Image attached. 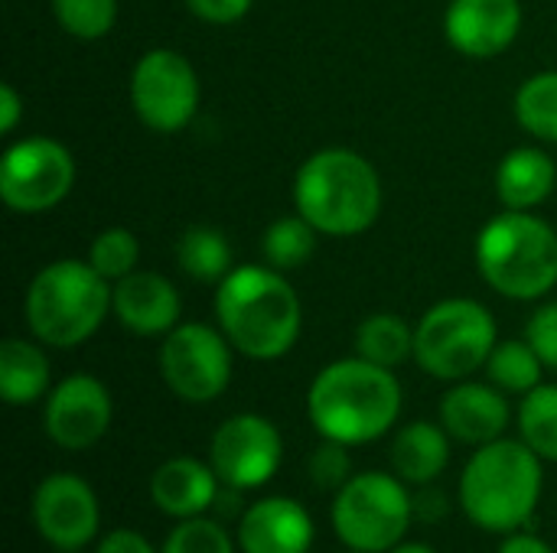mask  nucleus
<instances>
[{
	"mask_svg": "<svg viewBox=\"0 0 557 553\" xmlns=\"http://www.w3.org/2000/svg\"><path fill=\"white\" fill-rule=\"evenodd\" d=\"M401 385L392 368L359 355L326 365L307 391V417L323 440L366 447L392 433L401 417Z\"/></svg>",
	"mask_w": 557,
	"mask_h": 553,
	"instance_id": "1",
	"label": "nucleus"
},
{
	"mask_svg": "<svg viewBox=\"0 0 557 553\" xmlns=\"http://www.w3.org/2000/svg\"><path fill=\"white\" fill-rule=\"evenodd\" d=\"M545 492V460L519 437H499L476 447L467 460L457 502L460 512L490 535H512L529 528Z\"/></svg>",
	"mask_w": 557,
	"mask_h": 553,
	"instance_id": "2",
	"label": "nucleus"
},
{
	"mask_svg": "<svg viewBox=\"0 0 557 553\" xmlns=\"http://www.w3.org/2000/svg\"><path fill=\"white\" fill-rule=\"evenodd\" d=\"M219 329L235 352L255 362L284 359L304 326V310L287 277L268 264L232 267L215 290Z\"/></svg>",
	"mask_w": 557,
	"mask_h": 553,
	"instance_id": "3",
	"label": "nucleus"
},
{
	"mask_svg": "<svg viewBox=\"0 0 557 553\" xmlns=\"http://www.w3.org/2000/svg\"><path fill=\"white\" fill-rule=\"evenodd\" d=\"M294 202L320 235L352 238L375 225L382 212V183L362 153L326 147L297 169Z\"/></svg>",
	"mask_w": 557,
	"mask_h": 553,
	"instance_id": "4",
	"label": "nucleus"
},
{
	"mask_svg": "<svg viewBox=\"0 0 557 553\" xmlns=\"http://www.w3.org/2000/svg\"><path fill=\"white\" fill-rule=\"evenodd\" d=\"M26 326L52 349H75L88 342L108 310L111 287L88 261H52L46 264L26 290Z\"/></svg>",
	"mask_w": 557,
	"mask_h": 553,
	"instance_id": "5",
	"label": "nucleus"
},
{
	"mask_svg": "<svg viewBox=\"0 0 557 553\" xmlns=\"http://www.w3.org/2000/svg\"><path fill=\"white\" fill-rule=\"evenodd\" d=\"M483 280L509 300H539L557 284V235L532 212H503L476 238Z\"/></svg>",
	"mask_w": 557,
	"mask_h": 553,
	"instance_id": "6",
	"label": "nucleus"
},
{
	"mask_svg": "<svg viewBox=\"0 0 557 553\" xmlns=\"http://www.w3.org/2000/svg\"><path fill=\"white\" fill-rule=\"evenodd\" d=\"M330 525L346 551L388 553L414 525V495L395 473H356L333 495Z\"/></svg>",
	"mask_w": 557,
	"mask_h": 553,
	"instance_id": "7",
	"label": "nucleus"
},
{
	"mask_svg": "<svg viewBox=\"0 0 557 553\" xmlns=\"http://www.w3.org/2000/svg\"><path fill=\"white\" fill-rule=\"evenodd\" d=\"M496 349V319L476 300L434 303L414 329V362L437 381H467Z\"/></svg>",
	"mask_w": 557,
	"mask_h": 553,
	"instance_id": "8",
	"label": "nucleus"
},
{
	"mask_svg": "<svg viewBox=\"0 0 557 553\" xmlns=\"http://www.w3.org/2000/svg\"><path fill=\"white\" fill-rule=\"evenodd\" d=\"M160 375L186 404H209L232 385V342L206 323H180L163 336Z\"/></svg>",
	"mask_w": 557,
	"mask_h": 553,
	"instance_id": "9",
	"label": "nucleus"
},
{
	"mask_svg": "<svg viewBox=\"0 0 557 553\" xmlns=\"http://www.w3.org/2000/svg\"><path fill=\"white\" fill-rule=\"evenodd\" d=\"M75 186V160L52 137H23L0 160V199L20 215L55 209Z\"/></svg>",
	"mask_w": 557,
	"mask_h": 553,
	"instance_id": "10",
	"label": "nucleus"
},
{
	"mask_svg": "<svg viewBox=\"0 0 557 553\" xmlns=\"http://www.w3.org/2000/svg\"><path fill=\"white\" fill-rule=\"evenodd\" d=\"M131 104L157 134L183 130L199 111V78L176 49H150L131 72Z\"/></svg>",
	"mask_w": 557,
	"mask_h": 553,
	"instance_id": "11",
	"label": "nucleus"
},
{
	"mask_svg": "<svg viewBox=\"0 0 557 553\" xmlns=\"http://www.w3.org/2000/svg\"><path fill=\"white\" fill-rule=\"evenodd\" d=\"M209 463L222 486L251 492L268 486L284 463V437L261 414H235L222 420L209 443Z\"/></svg>",
	"mask_w": 557,
	"mask_h": 553,
	"instance_id": "12",
	"label": "nucleus"
},
{
	"mask_svg": "<svg viewBox=\"0 0 557 553\" xmlns=\"http://www.w3.org/2000/svg\"><path fill=\"white\" fill-rule=\"evenodd\" d=\"M33 528L52 551H85L101 538V502L88 479L49 473L33 489Z\"/></svg>",
	"mask_w": 557,
	"mask_h": 553,
	"instance_id": "13",
	"label": "nucleus"
},
{
	"mask_svg": "<svg viewBox=\"0 0 557 553\" xmlns=\"http://www.w3.org/2000/svg\"><path fill=\"white\" fill-rule=\"evenodd\" d=\"M111 417H114V404L104 381L78 372L62 378L46 394L42 430L59 450L82 453L104 440V433L111 430Z\"/></svg>",
	"mask_w": 557,
	"mask_h": 553,
	"instance_id": "14",
	"label": "nucleus"
},
{
	"mask_svg": "<svg viewBox=\"0 0 557 553\" xmlns=\"http://www.w3.org/2000/svg\"><path fill=\"white\" fill-rule=\"evenodd\" d=\"M238 553H310L317 541V521L304 502L287 495H268L245 508L235 521Z\"/></svg>",
	"mask_w": 557,
	"mask_h": 553,
	"instance_id": "15",
	"label": "nucleus"
},
{
	"mask_svg": "<svg viewBox=\"0 0 557 553\" xmlns=\"http://www.w3.org/2000/svg\"><path fill=\"white\" fill-rule=\"evenodd\" d=\"M522 29L519 0H450L444 13L447 42L470 59H493L506 52Z\"/></svg>",
	"mask_w": 557,
	"mask_h": 553,
	"instance_id": "16",
	"label": "nucleus"
},
{
	"mask_svg": "<svg viewBox=\"0 0 557 553\" xmlns=\"http://www.w3.org/2000/svg\"><path fill=\"white\" fill-rule=\"evenodd\" d=\"M437 414L450 440L473 450L506 437L512 420L506 391H499L493 381H454V388L441 398Z\"/></svg>",
	"mask_w": 557,
	"mask_h": 553,
	"instance_id": "17",
	"label": "nucleus"
},
{
	"mask_svg": "<svg viewBox=\"0 0 557 553\" xmlns=\"http://www.w3.org/2000/svg\"><path fill=\"white\" fill-rule=\"evenodd\" d=\"M111 313L134 336H166L180 326V290L153 271H134L111 287Z\"/></svg>",
	"mask_w": 557,
	"mask_h": 553,
	"instance_id": "18",
	"label": "nucleus"
},
{
	"mask_svg": "<svg viewBox=\"0 0 557 553\" xmlns=\"http://www.w3.org/2000/svg\"><path fill=\"white\" fill-rule=\"evenodd\" d=\"M222 479L212 463L196 456H170L150 476V502L173 521L209 515L219 499Z\"/></svg>",
	"mask_w": 557,
	"mask_h": 553,
	"instance_id": "19",
	"label": "nucleus"
},
{
	"mask_svg": "<svg viewBox=\"0 0 557 553\" xmlns=\"http://www.w3.org/2000/svg\"><path fill=\"white\" fill-rule=\"evenodd\" d=\"M392 473L408 486H434L450 466V433L444 424L414 420L392 437Z\"/></svg>",
	"mask_w": 557,
	"mask_h": 553,
	"instance_id": "20",
	"label": "nucleus"
},
{
	"mask_svg": "<svg viewBox=\"0 0 557 553\" xmlns=\"http://www.w3.org/2000/svg\"><path fill=\"white\" fill-rule=\"evenodd\" d=\"M555 189V163L539 147H516L496 169V196L512 212L539 209Z\"/></svg>",
	"mask_w": 557,
	"mask_h": 553,
	"instance_id": "21",
	"label": "nucleus"
},
{
	"mask_svg": "<svg viewBox=\"0 0 557 553\" xmlns=\"http://www.w3.org/2000/svg\"><path fill=\"white\" fill-rule=\"evenodd\" d=\"M52 391V368L46 352L26 339H3L0 345V398L13 407L42 401Z\"/></svg>",
	"mask_w": 557,
	"mask_h": 553,
	"instance_id": "22",
	"label": "nucleus"
},
{
	"mask_svg": "<svg viewBox=\"0 0 557 553\" xmlns=\"http://www.w3.org/2000/svg\"><path fill=\"white\" fill-rule=\"evenodd\" d=\"M356 355L382 368H398L414 359V329L395 313H372L356 329Z\"/></svg>",
	"mask_w": 557,
	"mask_h": 553,
	"instance_id": "23",
	"label": "nucleus"
},
{
	"mask_svg": "<svg viewBox=\"0 0 557 553\" xmlns=\"http://www.w3.org/2000/svg\"><path fill=\"white\" fill-rule=\"evenodd\" d=\"M176 264L199 284L225 280L232 274V244L219 228L196 225L176 241Z\"/></svg>",
	"mask_w": 557,
	"mask_h": 553,
	"instance_id": "24",
	"label": "nucleus"
},
{
	"mask_svg": "<svg viewBox=\"0 0 557 553\" xmlns=\"http://www.w3.org/2000/svg\"><path fill=\"white\" fill-rule=\"evenodd\" d=\"M545 375V362L542 355L532 349L529 339H509V342H496L490 362H486V378L506 391V394H529L542 385Z\"/></svg>",
	"mask_w": 557,
	"mask_h": 553,
	"instance_id": "25",
	"label": "nucleus"
},
{
	"mask_svg": "<svg viewBox=\"0 0 557 553\" xmlns=\"http://www.w3.org/2000/svg\"><path fill=\"white\" fill-rule=\"evenodd\" d=\"M317 235L320 231L300 212L297 215H284V218L268 225V231L261 238V254H264L268 267H274L281 274L297 271L317 251Z\"/></svg>",
	"mask_w": 557,
	"mask_h": 553,
	"instance_id": "26",
	"label": "nucleus"
},
{
	"mask_svg": "<svg viewBox=\"0 0 557 553\" xmlns=\"http://www.w3.org/2000/svg\"><path fill=\"white\" fill-rule=\"evenodd\" d=\"M519 437L545 463H557V385H539L522 398Z\"/></svg>",
	"mask_w": 557,
	"mask_h": 553,
	"instance_id": "27",
	"label": "nucleus"
},
{
	"mask_svg": "<svg viewBox=\"0 0 557 553\" xmlns=\"http://www.w3.org/2000/svg\"><path fill=\"white\" fill-rule=\"evenodd\" d=\"M519 124L539 137L557 143V72H539L516 91Z\"/></svg>",
	"mask_w": 557,
	"mask_h": 553,
	"instance_id": "28",
	"label": "nucleus"
},
{
	"mask_svg": "<svg viewBox=\"0 0 557 553\" xmlns=\"http://www.w3.org/2000/svg\"><path fill=\"white\" fill-rule=\"evenodd\" d=\"M160 553H238V541L228 535L225 521L212 515L176 521Z\"/></svg>",
	"mask_w": 557,
	"mask_h": 553,
	"instance_id": "29",
	"label": "nucleus"
},
{
	"mask_svg": "<svg viewBox=\"0 0 557 553\" xmlns=\"http://www.w3.org/2000/svg\"><path fill=\"white\" fill-rule=\"evenodd\" d=\"M137 257H140V244L134 238V231L127 228H104L95 235L91 248H88V264L111 284H117L121 277L137 271Z\"/></svg>",
	"mask_w": 557,
	"mask_h": 553,
	"instance_id": "30",
	"label": "nucleus"
},
{
	"mask_svg": "<svg viewBox=\"0 0 557 553\" xmlns=\"http://www.w3.org/2000/svg\"><path fill=\"white\" fill-rule=\"evenodd\" d=\"M59 26L75 39H101L117 20V0H52Z\"/></svg>",
	"mask_w": 557,
	"mask_h": 553,
	"instance_id": "31",
	"label": "nucleus"
},
{
	"mask_svg": "<svg viewBox=\"0 0 557 553\" xmlns=\"http://www.w3.org/2000/svg\"><path fill=\"white\" fill-rule=\"evenodd\" d=\"M349 450H352V447H343V443H336V440H323V443L310 453V460H307V476L313 479L317 489L336 495V492L356 476V473H352Z\"/></svg>",
	"mask_w": 557,
	"mask_h": 553,
	"instance_id": "32",
	"label": "nucleus"
},
{
	"mask_svg": "<svg viewBox=\"0 0 557 553\" xmlns=\"http://www.w3.org/2000/svg\"><path fill=\"white\" fill-rule=\"evenodd\" d=\"M525 339L542 355L545 368L557 372V303H548V306L535 310V316L529 319Z\"/></svg>",
	"mask_w": 557,
	"mask_h": 553,
	"instance_id": "33",
	"label": "nucleus"
},
{
	"mask_svg": "<svg viewBox=\"0 0 557 553\" xmlns=\"http://www.w3.org/2000/svg\"><path fill=\"white\" fill-rule=\"evenodd\" d=\"M255 0H186V7L202 20V23H212V26H228V23H238L248 10H251Z\"/></svg>",
	"mask_w": 557,
	"mask_h": 553,
	"instance_id": "34",
	"label": "nucleus"
},
{
	"mask_svg": "<svg viewBox=\"0 0 557 553\" xmlns=\"http://www.w3.org/2000/svg\"><path fill=\"white\" fill-rule=\"evenodd\" d=\"M95 553H160V551H157V548L150 544V538H144L140 531H134V528H114V531H108V535H101V538H98Z\"/></svg>",
	"mask_w": 557,
	"mask_h": 553,
	"instance_id": "35",
	"label": "nucleus"
},
{
	"mask_svg": "<svg viewBox=\"0 0 557 553\" xmlns=\"http://www.w3.org/2000/svg\"><path fill=\"white\" fill-rule=\"evenodd\" d=\"M414 518L418 521H441V518H447V499L434 486H421V492L414 495Z\"/></svg>",
	"mask_w": 557,
	"mask_h": 553,
	"instance_id": "36",
	"label": "nucleus"
},
{
	"mask_svg": "<svg viewBox=\"0 0 557 553\" xmlns=\"http://www.w3.org/2000/svg\"><path fill=\"white\" fill-rule=\"evenodd\" d=\"M496 553H555V548L545 538H539V535L522 528V531L503 535V544H499Z\"/></svg>",
	"mask_w": 557,
	"mask_h": 553,
	"instance_id": "37",
	"label": "nucleus"
},
{
	"mask_svg": "<svg viewBox=\"0 0 557 553\" xmlns=\"http://www.w3.org/2000/svg\"><path fill=\"white\" fill-rule=\"evenodd\" d=\"M23 117V98L13 85H0V130L13 134Z\"/></svg>",
	"mask_w": 557,
	"mask_h": 553,
	"instance_id": "38",
	"label": "nucleus"
},
{
	"mask_svg": "<svg viewBox=\"0 0 557 553\" xmlns=\"http://www.w3.org/2000/svg\"><path fill=\"white\" fill-rule=\"evenodd\" d=\"M242 489H232V486H222L219 489V499H215V505H212V512L219 515V521H238L242 515H245V502H242Z\"/></svg>",
	"mask_w": 557,
	"mask_h": 553,
	"instance_id": "39",
	"label": "nucleus"
},
{
	"mask_svg": "<svg viewBox=\"0 0 557 553\" xmlns=\"http://www.w3.org/2000/svg\"><path fill=\"white\" fill-rule=\"evenodd\" d=\"M388 553H437L434 548H428V544H421V541H401L398 548H392Z\"/></svg>",
	"mask_w": 557,
	"mask_h": 553,
	"instance_id": "40",
	"label": "nucleus"
},
{
	"mask_svg": "<svg viewBox=\"0 0 557 553\" xmlns=\"http://www.w3.org/2000/svg\"><path fill=\"white\" fill-rule=\"evenodd\" d=\"M52 553H82V551H52Z\"/></svg>",
	"mask_w": 557,
	"mask_h": 553,
	"instance_id": "41",
	"label": "nucleus"
},
{
	"mask_svg": "<svg viewBox=\"0 0 557 553\" xmlns=\"http://www.w3.org/2000/svg\"><path fill=\"white\" fill-rule=\"evenodd\" d=\"M346 553H359V551H346Z\"/></svg>",
	"mask_w": 557,
	"mask_h": 553,
	"instance_id": "42",
	"label": "nucleus"
}]
</instances>
